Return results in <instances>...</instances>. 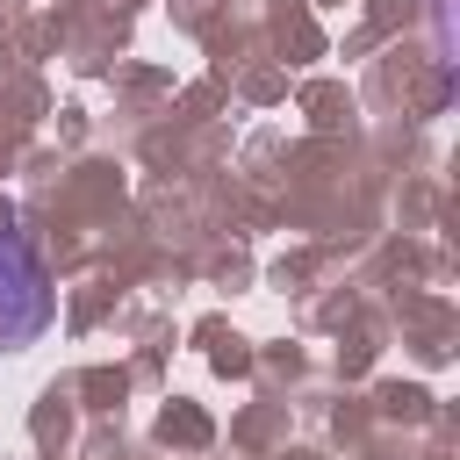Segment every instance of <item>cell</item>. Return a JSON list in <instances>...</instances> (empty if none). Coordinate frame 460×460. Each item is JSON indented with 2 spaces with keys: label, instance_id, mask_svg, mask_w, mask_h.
<instances>
[{
  "label": "cell",
  "instance_id": "cell-1",
  "mask_svg": "<svg viewBox=\"0 0 460 460\" xmlns=\"http://www.w3.org/2000/svg\"><path fill=\"white\" fill-rule=\"evenodd\" d=\"M50 316H58V288H50L43 252L22 230H0V352L36 345L50 331Z\"/></svg>",
  "mask_w": 460,
  "mask_h": 460
}]
</instances>
